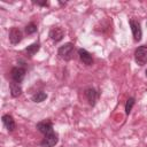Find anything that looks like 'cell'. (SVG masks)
Returning a JSON list of instances; mask_svg holds the SVG:
<instances>
[{"label":"cell","instance_id":"obj_1","mask_svg":"<svg viewBox=\"0 0 147 147\" xmlns=\"http://www.w3.org/2000/svg\"><path fill=\"white\" fill-rule=\"evenodd\" d=\"M134 61L139 65H145L147 63V46H139L134 51Z\"/></svg>","mask_w":147,"mask_h":147},{"label":"cell","instance_id":"obj_2","mask_svg":"<svg viewBox=\"0 0 147 147\" xmlns=\"http://www.w3.org/2000/svg\"><path fill=\"white\" fill-rule=\"evenodd\" d=\"M72 52H74V45L71 42H67L64 45H62L59 51H57V54L61 59L65 60V61H69L71 57H72Z\"/></svg>","mask_w":147,"mask_h":147},{"label":"cell","instance_id":"obj_3","mask_svg":"<svg viewBox=\"0 0 147 147\" xmlns=\"http://www.w3.org/2000/svg\"><path fill=\"white\" fill-rule=\"evenodd\" d=\"M24 76H25V69L22 67H14L10 71V77L15 83L20 84L24 79Z\"/></svg>","mask_w":147,"mask_h":147},{"label":"cell","instance_id":"obj_4","mask_svg":"<svg viewBox=\"0 0 147 147\" xmlns=\"http://www.w3.org/2000/svg\"><path fill=\"white\" fill-rule=\"evenodd\" d=\"M59 141V136L55 132H52L49 134H46L42 139V141L40 142V145L42 147H54Z\"/></svg>","mask_w":147,"mask_h":147},{"label":"cell","instance_id":"obj_5","mask_svg":"<svg viewBox=\"0 0 147 147\" xmlns=\"http://www.w3.org/2000/svg\"><path fill=\"white\" fill-rule=\"evenodd\" d=\"M130 26H131V31H132V34H133V39L136 41H139L142 37V31H141V28H140V24L139 22L134 21V20H130Z\"/></svg>","mask_w":147,"mask_h":147},{"label":"cell","instance_id":"obj_6","mask_svg":"<svg viewBox=\"0 0 147 147\" xmlns=\"http://www.w3.org/2000/svg\"><path fill=\"white\" fill-rule=\"evenodd\" d=\"M9 41L13 44V45H16V44H18L21 40H22V37H23V34H22V31L18 29V28H16V26H14V28H11L10 30H9Z\"/></svg>","mask_w":147,"mask_h":147},{"label":"cell","instance_id":"obj_7","mask_svg":"<svg viewBox=\"0 0 147 147\" xmlns=\"http://www.w3.org/2000/svg\"><path fill=\"white\" fill-rule=\"evenodd\" d=\"M49 37L52 40H54L55 42L61 41L64 37V31L60 28V26H54L49 30Z\"/></svg>","mask_w":147,"mask_h":147},{"label":"cell","instance_id":"obj_8","mask_svg":"<svg viewBox=\"0 0 147 147\" xmlns=\"http://www.w3.org/2000/svg\"><path fill=\"white\" fill-rule=\"evenodd\" d=\"M37 129H38L44 136L54 132V131H53L52 122H49V121H41V122H39V123L37 124Z\"/></svg>","mask_w":147,"mask_h":147},{"label":"cell","instance_id":"obj_9","mask_svg":"<svg viewBox=\"0 0 147 147\" xmlns=\"http://www.w3.org/2000/svg\"><path fill=\"white\" fill-rule=\"evenodd\" d=\"M78 55H79V59L80 61L85 64V65H91L93 63V59H92V55L86 51V49H83V48H79L78 49Z\"/></svg>","mask_w":147,"mask_h":147},{"label":"cell","instance_id":"obj_10","mask_svg":"<svg viewBox=\"0 0 147 147\" xmlns=\"http://www.w3.org/2000/svg\"><path fill=\"white\" fill-rule=\"evenodd\" d=\"M85 95H86V98H87V100H88V103H90L91 106H94L95 102H96V100H98L99 93H98V91H96L95 88L90 87V88H87V90L85 91Z\"/></svg>","mask_w":147,"mask_h":147},{"label":"cell","instance_id":"obj_11","mask_svg":"<svg viewBox=\"0 0 147 147\" xmlns=\"http://www.w3.org/2000/svg\"><path fill=\"white\" fill-rule=\"evenodd\" d=\"M2 123H3V125L6 126V129H7L9 132L14 131L15 127H16V124H15V121H14L13 116H10V115H8V114H6V115L2 116Z\"/></svg>","mask_w":147,"mask_h":147},{"label":"cell","instance_id":"obj_12","mask_svg":"<svg viewBox=\"0 0 147 147\" xmlns=\"http://www.w3.org/2000/svg\"><path fill=\"white\" fill-rule=\"evenodd\" d=\"M9 90H10V94L13 98H17L21 95L22 93V87L18 83H15V82H11L9 83Z\"/></svg>","mask_w":147,"mask_h":147},{"label":"cell","instance_id":"obj_13","mask_svg":"<svg viewBox=\"0 0 147 147\" xmlns=\"http://www.w3.org/2000/svg\"><path fill=\"white\" fill-rule=\"evenodd\" d=\"M39 48H40L39 42H33V44H31L30 46H28V47L25 48V52L28 53V55L33 56V55L39 51Z\"/></svg>","mask_w":147,"mask_h":147},{"label":"cell","instance_id":"obj_14","mask_svg":"<svg viewBox=\"0 0 147 147\" xmlns=\"http://www.w3.org/2000/svg\"><path fill=\"white\" fill-rule=\"evenodd\" d=\"M46 99H47V94L45 92H41V91L40 92H37V93H34L32 95V101L33 102H42Z\"/></svg>","mask_w":147,"mask_h":147},{"label":"cell","instance_id":"obj_15","mask_svg":"<svg viewBox=\"0 0 147 147\" xmlns=\"http://www.w3.org/2000/svg\"><path fill=\"white\" fill-rule=\"evenodd\" d=\"M134 102H136L134 98H129L126 100V103H125V113H126V115H129L131 113V110H132V108L134 106Z\"/></svg>","mask_w":147,"mask_h":147},{"label":"cell","instance_id":"obj_16","mask_svg":"<svg viewBox=\"0 0 147 147\" xmlns=\"http://www.w3.org/2000/svg\"><path fill=\"white\" fill-rule=\"evenodd\" d=\"M37 31V25L34 23H29L26 26H25V33L26 34H33L34 32Z\"/></svg>","mask_w":147,"mask_h":147},{"label":"cell","instance_id":"obj_17","mask_svg":"<svg viewBox=\"0 0 147 147\" xmlns=\"http://www.w3.org/2000/svg\"><path fill=\"white\" fill-rule=\"evenodd\" d=\"M34 3H37V5H39V6H47V5H48L46 1H44V2H39V1H37V2H34Z\"/></svg>","mask_w":147,"mask_h":147},{"label":"cell","instance_id":"obj_18","mask_svg":"<svg viewBox=\"0 0 147 147\" xmlns=\"http://www.w3.org/2000/svg\"><path fill=\"white\" fill-rule=\"evenodd\" d=\"M146 76H147V69H146Z\"/></svg>","mask_w":147,"mask_h":147}]
</instances>
